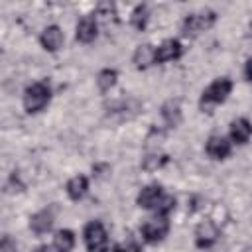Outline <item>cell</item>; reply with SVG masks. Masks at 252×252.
I'll return each mask as SVG.
<instances>
[{
    "instance_id": "6da1fadb",
    "label": "cell",
    "mask_w": 252,
    "mask_h": 252,
    "mask_svg": "<svg viewBox=\"0 0 252 252\" xmlns=\"http://www.w3.org/2000/svg\"><path fill=\"white\" fill-rule=\"evenodd\" d=\"M51 100V87L47 81H37L32 83L26 91H24V108L30 114L41 112Z\"/></svg>"
},
{
    "instance_id": "7a4b0ae2",
    "label": "cell",
    "mask_w": 252,
    "mask_h": 252,
    "mask_svg": "<svg viewBox=\"0 0 252 252\" xmlns=\"http://www.w3.org/2000/svg\"><path fill=\"white\" fill-rule=\"evenodd\" d=\"M215 22H217V14L213 10H201V12H195V14H187L185 20H183L181 32L187 37H195L201 32H207L209 28H213Z\"/></svg>"
},
{
    "instance_id": "3957f363",
    "label": "cell",
    "mask_w": 252,
    "mask_h": 252,
    "mask_svg": "<svg viewBox=\"0 0 252 252\" xmlns=\"http://www.w3.org/2000/svg\"><path fill=\"white\" fill-rule=\"evenodd\" d=\"M230 91H232V81L228 77H220V79L213 81L203 91V94H201V100H199L201 108H207L209 104H220V102H224L226 96L230 94Z\"/></svg>"
},
{
    "instance_id": "277c9868",
    "label": "cell",
    "mask_w": 252,
    "mask_h": 252,
    "mask_svg": "<svg viewBox=\"0 0 252 252\" xmlns=\"http://www.w3.org/2000/svg\"><path fill=\"white\" fill-rule=\"evenodd\" d=\"M140 232H142V238L150 244H156L159 240H163L169 232V220L165 217H154V219H148L146 222H142L140 226Z\"/></svg>"
},
{
    "instance_id": "5b68a950",
    "label": "cell",
    "mask_w": 252,
    "mask_h": 252,
    "mask_svg": "<svg viewBox=\"0 0 252 252\" xmlns=\"http://www.w3.org/2000/svg\"><path fill=\"white\" fill-rule=\"evenodd\" d=\"M83 238H85V246L89 252H100L106 246L108 234L100 220H91L83 230Z\"/></svg>"
},
{
    "instance_id": "8992f818",
    "label": "cell",
    "mask_w": 252,
    "mask_h": 252,
    "mask_svg": "<svg viewBox=\"0 0 252 252\" xmlns=\"http://www.w3.org/2000/svg\"><path fill=\"white\" fill-rule=\"evenodd\" d=\"M181 53H183V45L179 39H173V37L163 39L154 51V65L165 63V61H175L181 57Z\"/></svg>"
},
{
    "instance_id": "52a82bcc",
    "label": "cell",
    "mask_w": 252,
    "mask_h": 252,
    "mask_svg": "<svg viewBox=\"0 0 252 252\" xmlns=\"http://www.w3.org/2000/svg\"><path fill=\"white\" fill-rule=\"evenodd\" d=\"M98 35V20L94 14L91 16H83L79 22H77V28H75V37L77 41L81 43H91L94 41V37Z\"/></svg>"
},
{
    "instance_id": "ba28073f",
    "label": "cell",
    "mask_w": 252,
    "mask_h": 252,
    "mask_svg": "<svg viewBox=\"0 0 252 252\" xmlns=\"http://www.w3.org/2000/svg\"><path fill=\"white\" fill-rule=\"evenodd\" d=\"M161 199H163V189H161V185L154 183V185H146V187L138 193L136 203H138V207H142V209L154 211V209L159 205Z\"/></svg>"
},
{
    "instance_id": "9c48e42d",
    "label": "cell",
    "mask_w": 252,
    "mask_h": 252,
    "mask_svg": "<svg viewBox=\"0 0 252 252\" xmlns=\"http://www.w3.org/2000/svg\"><path fill=\"white\" fill-rule=\"evenodd\" d=\"M219 238V228L213 220H203L195 228V244L199 248H211Z\"/></svg>"
},
{
    "instance_id": "30bf717a",
    "label": "cell",
    "mask_w": 252,
    "mask_h": 252,
    "mask_svg": "<svg viewBox=\"0 0 252 252\" xmlns=\"http://www.w3.org/2000/svg\"><path fill=\"white\" fill-rule=\"evenodd\" d=\"M63 32H61V28L59 26H47L43 32H41V35H39V43H41V47L45 49V51H57L61 45H63Z\"/></svg>"
},
{
    "instance_id": "8fae6325",
    "label": "cell",
    "mask_w": 252,
    "mask_h": 252,
    "mask_svg": "<svg viewBox=\"0 0 252 252\" xmlns=\"http://www.w3.org/2000/svg\"><path fill=\"white\" fill-rule=\"evenodd\" d=\"M230 150H232L230 142L226 138H222V136H211L207 140V146H205V152L213 159H224V158H228L230 156Z\"/></svg>"
},
{
    "instance_id": "7c38bea8",
    "label": "cell",
    "mask_w": 252,
    "mask_h": 252,
    "mask_svg": "<svg viewBox=\"0 0 252 252\" xmlns=\"http://www.w3.org/2000/svg\"><path fill=\"white\" fill-rule=\"evenodd\" d=\"M51 226H53V209H43L30 217V228L35 234H43Z\"/></svg>"
},
{
    "instance_id": "4fadbf2b",
    "label": "cell",
    "mask_w": 252,
    "mask_h": 252,
    "mask_svg": "<svg viewBox=\"0 0 252 252\" xmlns=\"http://www.w3.org/2000/svg\"><path fill=\"white\" fill-rule=\"evenodd\" d=\"M252 136V124L246 118H236L230 122V140L234 144H246Z\"/></svg>"
},
{
    "instance_id": "5bb4252c",
    "label": "cell",
    "mask_w": 252,
    "mask_h": 252,
    "mask_svg": "<svg viewBox=\"0 0 252 252\" xmlns=\"http://www.w3.org/2000/svg\"><path fill=\"white\" fill-rule=\"evenodd\" d=\"M65 189H67V195H69L71 201H79V199L85 197V193L89 189V179L85 175H75V177H71L67 181Z\"/></svg>"
},
{
    "instance_id": "9a60e30c",
    "label": "cell",
    "mask_w": 252,
    "mask_h": 252,
    "mask_svg": "<svg viewBox=\"0 0 252 252\" xmlns=\"http://www.w3.org/2000/svg\"><path fill=\"white\" fill-rule=\"evenodd\" d=\"M154 51H156V47H152L150 43L138 45L134 55H132V61H134L136 69H146V67L154 65Z\"/></svg>"
},
{
    "instance_id": "2e32d148",
    "label": "cell",
    "mask_w": 252,
    "mask_h": 252,
    "mask_svg": "<svg viewBox=\"0 0 252 252\" xmlns=\"http://www.w3.org/2000/svg\"><path fill=\"white\" fill-rule=\"evenodd\" d=\"M73 246H75V234H73V230L63 228V230H57L55 232V236H53V248L57 252H71Z\"/></svg>"
},
{
    "instance_id": "e0dca14e",
    "label": "cell",
    "mask_w": 252,
    "mask_h": 252,
    "mask_svg": "<svg viewBox=\"0 0 252 252\" xmlns=\"http://www.w3.org/2000/svg\"><path fill=\"white\" fill-rule=\"evenodd\" d=\"M161 116L165 120V124L169 128H175L179 122H181V110H179V102L177 100H169L163 104L161 108Z\"/></svg>"
},
{
    "instance_id": "ac0fdd59",
    "label": "cell",
    "mask_w": 252,
    "mask_h": 252,
    "mask_svg": "<svg viewBox=\"0 0 252 252\" xmlns=\"http://www.w3.org/2000/svg\"><path fill=\"white\" fill-rule=\"evenodd\" d=\"M148 20H150V10H148V6H146V4H138V6L134 8V12H132V18H130L132 26H134L138 32H144L146 26H148Z\"/></svg>"
},
{
    "instance_id": "d6986e66",
    "label": "cell",
    "mask_w": 252,
    "mask_h": 252,
    "mask_svg": "<svg viewBox=\"0 0 252 252\" xmlns=\"http://www.w3.org/2000/svg\"><path fill=\"white\" fill-rule=\"evenodd\" d=\"M116 79H118V73L114 69H102L96 75V85H98L100 93H108L116 85Z\"/></svg>"
},
{
    "instance_id": "ffe728a7",
    "label": "cell",
    "mask_w": 252,
    "mask_h": 252,
    "mask_svg": "<svg viewBox=\"0 0 252 252\" xmlns=\"http://www.w3.org/2000/svg\"><path fill=\"white\" fill-rule=\"evenodd\" d=\"M167 161V156H163V154H152V156H146L144 158V161H142V167L146 169V171H156V169H159L163 163Z\"/></svg>"
},
{
    "instance_id": "44dd1931",
    "label": "cell",
    "mask_w": 252,
    "mask_h": 252,
    "mask_svg": "<svg viewBox=\"0 0 252 252\" xmlns=\"http://www.w3.org/2000/svg\"><path fill=\"white\" fill-rule=\"evenodd\" d=\"M173 209H175V197L163 195V199H161L159 205L154 209V213H156V217H165V219H167V215H169Z\"/></svg>"
},
{
    "instance_id": "7402d4cb",
    "label": "cell",
    "mask_w": 252,
    "mask_h": 252,
    "mask_svg": "<svg viewBox=\"0 0 252 252\" xmlns=\"http://www.w3.org/2000/svg\"><path fill=\"white\" fill-rule=\"evenodd\" d=\"M0 248H2V252H16V242H12V238L8 234H4Z\"/></svg>"
},
{
    "instance_id": "603a6c76",
    "label": "cell",
    "mask_w": 252,
    "mask_h": 252,
    "mask_svg": "<svg viewBox=\"0 0 252 252\" xmlns=\"http://www.w3.org/2000/svg\"><path fill=\"white\" fill-rule=\"evenodd\" d=\"M244 75H246V79L252 83V57L246 61V65H244Z\"/></svg>"
},
{
    "instance_id": "cb8c5ba5",
    "label": "cell",
    "mask_w": 252,
    "mask_h": 252,
    "mask_svg": "<svg viewBox=\"0 0 252 252\" xmlns=\"http://www.w3.org/2000/svg\"><path fill=\"white\" fill-rule=\"evenodd\" d=\"M122 252H142V248L138 246V244H134V242H130L126 248H122Z\"/></svg>"
},
{
    "instance_id": "d4e9b609",
    "label": "cell",
    "mask_w": 252,
    "mask_h": 252,
    "mask_svg": "<svg viewBox=\"0 0 252 252\" xmlns=\"http://www.w3.org/2000/svg\"><path fill=\"white\" fill-rule=\"evenodd\" d=\"M100 252H122V246H118V244H110V246H104Z\"/></svg>"
},
{
    "instance_id": "484cf974",
    "label": "cell",
    "mask_w": 252,
    "mask_h": 252,
    "mask_svg": "<svg viewBox=\"0 0 252 252\" xmlns=\"http://www.w3.org/2000/svg\"><path fill=\"white\" fill-rule=\"evenodd\" d=\"M35 252H53V248H49V246H39V248H35Z\"/></svg>"
},
{
    "instance_id": "4316f807",
    "label": "cell",
    "mask_w": 252,
    "mask_h": 252,
    "mask_svg": "<svg viewBox=\"0 0 252 252\" xmlns=\"http://www.w3.org/2000/svg\"><path fill=\"white\" fill-rule=\"evenodd\" d=\"M244 252H252V248H244Z\"/></svg>"
}]
</instances>
